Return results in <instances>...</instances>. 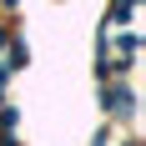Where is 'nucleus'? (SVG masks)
<instances>
[{"label": "nucleus", "mask_w": 146, "mask_h": 146, "mask_svg": "<svg viewBox=\"0 0 146 146\" xmlns=\"http://www.w3.org/2000/svg\"><path fill=\"white\" fill-rule=\"evenodd\" d=\"M101 106H111L116 116H131V91H126V86H111V91H101Z\"/></svg>", "instance_id": "nucleus-1"}]
</instances>
